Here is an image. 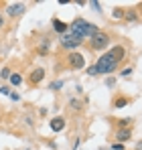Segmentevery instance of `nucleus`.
<instances>
[{
  "mask_svg": "<svg viewBox=\"0 0 142 150\" xmlns=\"http://www.w3.org/2000/svg\"><path fill=\"white\" fill-rule=\"evenodd\" d=\"M69 28H71V33L73 35H77V37H81V39H85V37H94V35H97L99 33V28L95 25H92L89 21H85V18H81V16H77L73 23L69 25Z\"/></svg>",
  "mask_w": 142,
  "mask_h": 150,
  "instance_id": "nucleus-1",
  "label": "nucleus"
},
{
  "mask_svg": "<svg viewBox=\"0 0 142 150\" xmlns=\"http://www.w3.org/2000/svg\"><path fill=\"white\" fill-rule=\"evenodd\" d=\"M118 67H120V63L112 59L110 53H104V55L97 57V61H95V71H97V75H110V73H114Z\"/></svg>",
  "mask_w": 142,
  "mask_h": 150,
  "instance_id": "nucleus-2",
  "label": "nucleus"
},
{
  "mask_svg": "<svg viewBox=\"0 0 142 150\" xmlns=\"http://www.w3.org/2000/svg\"><path fill=\"white\" fill-rule=\"evenodd\" d=\"M110 43H112V39H110V35L108 33H97V35H94L87 43H83L85 47L89 51H106L108 47H110Z\"/></svg>",
  "mask_w": 142,
  "mask_h": 150,
  "instance_id": "nucleus-3",
  "label": "nucleus"
},
{
  "mask_svg": "<svg viewBox=\"0 0 142 150\" xmlns=\"http://www.w3.org/2000/svg\"><path fill=\"white\" fill-rule=\"evenodd\" d=\"M63 59H65V67L67 69H75L77 71V69H83V65H85V57L79 51H69Z\"/></svg>",
  "mask_w": 142,
  "mask_h": 150,
  "instance_id": "nucleus-4",
  "label": "nucleus"
},
{
  "mask_svg": "<svg viewBox=\"0 0 142 150\" xmlns=\"http://www.w3.org/2000/svg\"><path fill=\"white\" fill-rule=\"evenodd\" d=\"M85 41L81 39V37H77V35H73V33H67L63 39H61V49H67V51H75L77 47H81Z\"/></svg>",
  "mask_w": 142,
  "mask_h": 150,
  "instance_id": "nucleus-5",
  "label": "nucleus"
},
{
  "mask_svg": "<svg viewBox=\"0 0 142 150\" xmlns=\"http://www.w3.org/2000/svg\"><path fill=\"white\" fill-rule=\"evenodd\" d=\"M43 79H45V69H43V67H35L31 73L26 75V83H28L31 87H37Z\"/></svg>",
  "mask_w": 142,
  "mask_h": 150,
  "instance_id": "nucleus-6",
  "label": "nucleus"
},
{
  "mask_svg": "<svg viewBox=\"0 0 142 150\" xmlns=\"http://www.w3.org/2000/svg\"><path fill=\"white\" fill-rule=\"evenodd\" d=\"M108 53H110V55H112V59H114V61H118V63H124V61L128 59V49H126L124 45H114V47H110Z\"/></svg>",
  "mask_w": 142,
  "mask_h": 150,
  "instance_id": "nucleus-7",
  "label": "nucleus"
},
{
  "mask_svg": "<svg viewBox=\"0 0 142 150\" xmlns=\"http://www.w3.org/2000/svg\"><path fill=\"white\" fill-rule=\"evenodd\" d=\"M49 51H51V39H49V37H43V39L37 43V47H35V53H37L39 57H47Z\"/></svg>",
  "mask_w": 142,
  "mask_h": 150,
  "instance_id": "nucleus-8",
  "label": "nucleus"
},
{
  "mask_svg": "<svg viewBox=\"0 0 142 150\" xmlns=\"http://www.w3.org/2000/svg\"><path fill=\"white\" fill-rule=\"evenodd\" d=\"M65 126H67V120H65L63 116H55V118H51V122H49V128H51L53 132H63Z\"/></svg>",
  "mask_w": 142,
  "mask_h": 150,
  "instance_id": "nucleus-9",
  "label": "nucleus"
},
{
  "mask_svg": "<svg viewBox=\"0 0 142 150\" xmlns=\"http://www.w3.org/2000/svg\"><path fill=\"white\" fill-rule=\"evenodd\" d=\"M24 10H26V4H23V2H16V4H8V6H6V14H8L10 18L23 14Z\"/></svg>",
  "mask_w": 142,
  "mask_h": 150,
  "instance_id": "nucleus-10",
  "label": "nucleus"
},
{
  "mask_svg": "<svg viewBox=\"0 0 142 150\" xmlns=\"http://www.w3.org/2000/svg\"><path fill=\"white\" fill-rule=\"evenodd\" d=\"M132 138V130L130 128H124V130H116V134H114V140L118 142V144H126L128 140Z\"/></svg>",
  "mask_w": 142,
  "mask_h": 150,
  "instance_id": "nucleus-11",
  "label": "nucleus"
},
{
  "mask_svg": "<svg viewBox=\"0 0 142 150\" xmlns=\"http://www.w3.org/2000/svg\"><path fill=\"white\" fill-rule=\"evenodd\" d=\"M51 25H53V30L55 33H59V35H67V30H69V25L65 23V21H61V18H51Z\"/></svg>",
  "mask_w": 142,
  "mask_h": 150,
  "instance_id": "nucleus-12",
  "label": "nucleus"
},
{
  "mask_svg": "<svg viewBox=\"0 0 142 150\" xmlns=\"http://www.w3.org/2000/svg\"><path fill=\"white\" fill-rule=\"evenodd\" d=\"M130 101H132V98H128V96H122V93H120V96H116V98L112 100V105L120 110V108H126V105H130Z\"/></svg>",
  "mask_w": 142,
  "mask_h": 150,
  "instance_id": "nucleus-13",
  "label": "nucleus"
},
{
  "mask_svg": "<svg viewBox=\"0 0 142 150\" xmlns=\"http://www.w3.org/2000/svg\"><path fill=\"white\" fill-rule=\"evenodd\" d=\"M124 21L130 23V25H136V23H138V10H136V8H128V10L124 12Z\"/></svg>",
  "mask_w": 142,
  "mask_h": 150,
  "instance_id": "nucleus-14",
  "label": "nucleus"
},
{
  "mask_svg": "<svg viewBox=\"0 0 142 150\" xmlns=\"http://www.w3.org/2000/svg\"><path fill=\"white\" fill-rule=\"evenodd\" d=\"M114 124H116V128L118 130H124V128H130V124L134 122L132 118H118V120H112Z\"/></svg>",
  "mask_w": 142,
  "mask_h": 150,
  "instance_id": "nucleus-15",
  "label": "nucleus"
},
{
  "mask_svg": "<svg viewBox=\"0 0 142 150\" xmlns=\"http://www.w3.org/2000/svg\"><path fill=\"white\" fill-rule=\"evenodd\" d=\"M69 108L73 110V112H81V110H83L81 101H79V100H75V98H71V100H69Z\"/></svg>",
  "mask_w": 142,
  "mask_h": 150,
  "instance_id": "nucleus-16",
  "label": "nucleus"
},
{
  "mask_svg": "<svg viewBox=\"0 0 142 150\" xmlns=\"http://www.w3.org/2000/svg\"><path fill=\"white\" fill-rule=\"evenodd\" d=\"M8 81H10V85H14V87H16V85H21V83H23V75H21V73H12Z\"/></svg>",
  "mask_w": 142,
  "mask_h": 150,
  "instance_id": "nucleus-17",
  "label": "nucleus"
},
{
  "mask_svg": "<svg viewBox=\"0 0 142 150\" xmlns=\"http://www.w3.org/2000/svg\"><path fill=\"white\" fill-rule=\"evenodd\" d=\"M124 12H126L124 8L116 6V8H114V12H112V16H114V18H124Z\"/></svg>",
  "mask_w": 142,
  "mask_h": 150,
  "instance_id": "nucleus-18",
  "label": "nucleus"
},
{
  "mask_svg": "<svg viewBox=\"0 0 142 150\" xmlns=\"http://www.w3.org/2000/svg\"><path fill=\"white\" fill-rule=\"evenodd\" d=\"M61 87H63V81H53V83L49 85V89H51V91H59Z\"/></svg>",
  "mask_w": 142,
  "mask_h": 150,
  "instance_id": "nucleus-19",
  "label": "nucleus"
},
{
  "mask_svg": "<svg viewBox=\"0 0 142 150\" xmlns=\"http://www.w3.org/2000/svg\"><path fill=\"white\" fill-rule=\"evenodd\" d=\"M10 75H12V71H10L8 67H4V69H2V73H0V77H2V79H10Z\"/></svg>",
  "mask_w": 142,
  "mask_h": 150,
  "instance_id": "nucleus-20",
  "label": "nucleus"
},
{
  "mask_svg": "<svg viewBox=\"0 0 142 150\" xmlns=\"http://www.w3.org/2000/svg\"><path fill=\"white\" fill-rule=\"evenodd\" d=\"M106 85H108V87H114V85H116V79H114V77H106Z\"/></svg>",
  "mask_w": 142,
  "mask_h": 150,
  "instance_id": "nucleus-21",
  "label": "nucleus"
},
{
  "mask_svg": "<svg viewBox=\"0 0 142 150\" xmlns=\"http://www.w3.org/2000/svg\"><path fill=\"white\" fill-rule=\"evenodd\" d=\"M87 75H89V77H95V75H97V71H95V65L87 67Z\"/></svg>",
  "mask_w": 142,
  "mask_h": 150,
  "instance_id": "nucleus-22",
  "label": "nucleus"
},
{
  "mask_svg": "<svg viewBox=\"0 0 142 150\" xmlns=\"http://www.w3.org/2000/svg\"><path fill=\"white\" fill-rule=\"evenodd\" d=\"M0 93H2V96H10V87L2 85V87H0Z\"/></svg>",
  "mask_w": 142,
  "mask_h": 150,
  "instance_id": "nucleus-23",
  "label": "nucleus"
},
{
  "mask_svg": "<svg viewBox=\"0 0 142 150\" xmlns=\"http://www.w3.org/2000/svg\"><path fill=\"white\" fill-rule=\"evenodd\" d=\"M112 150H126V146H124V144H118V142H114V144H112Z\"/></svg>",
  "mask_w": 142,
  "mask_h": 150,
  "instance_id": "nucleus-24",
  "label": "nucleus"
},
{
  "mask_svg": "<svg viewBox=\"0 0 142 150\" xmlns=\"http://www.w3.org/2000/svg\"><path fill=\"white\" fill-rule=\"evenodd\" d=\"M128 75H132V67H126V69H122V77H128Z\"/></svg>",
  "mask_w": 142,
  "mask_h": 150,
  "instance_id": "nucleus-25",
  "label": "nucleus"
},
{
  "mask_svg": "<svg viewBox=\"0 0 142 150\" xmlns=\"http://www.w3.org/2000/svg\"><path fill=\"white\" fill-rule=\"evenodd\" d=\"M89 4H92V6H94L95 10H97V12H99V10H102V8H99V2H97V0H92V2H89Z\"/></svg>",
  "mask_w": 142,
  "mask_h": 150,
  "instance_id": "nucleus-26",
  "label": "nucleus"
},
{
  "mask_svg": "<svg viewBox=\"0 0 142 150\" xmlns=\"http://www.w3.org/2000/svg\"><path fill=\"white\" fill-rule=\"evenodd\" d=\"M4 25H6V18H4V14H0V30L4 28Z\"/></svg>",
  "mask_w": 142,
  "mask_h": 150,
  "instance_id": "nucleus-27",
  "label": "nucleus"
},
{
  "mask_svg": "<svg viewBox=\"0 0 142 150\" xmlns=\"http://www.w3.org/2000/svg\"><path fill=\"white\" fill-rule=\"evenodd\" d=\"M136 10H138V12L142 14V2H138V6H136Z\"/></svg>",
  "mask_w": 142,
  "mask_h": 150,
  "instance_id": "nucleus-28",
  "label": "nucleus"
}]
</instances>
